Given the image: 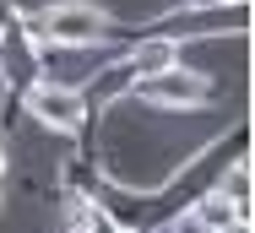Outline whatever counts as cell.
I'll use <instances>...</instances> for the list:
<instances>
[{"label":"cell","mask_w":255,"mask_h":233,"mask_svg":"<svg viewBox=\"0 0 255 233\" xmlns=\"http://www.w3.org/2000/svg\"><path fill=\"white\" fill-rule=\"evenodd\" d=\"M27 109H33L44 125H54V130H76V125H82V93H76V87L44 82V87L27 93Z\"/></svg>","instance_id":"cell-3"},{"label":"cell","mask_w":255,"mask_h":233,"mask_svg":"<svg viewBox=\"0 0 255 233\" xmlns=\"http://www.w3.org/2000/svg\"><path fill=\"white\" fill-rule=\"evenodd\" d=\"M130 65L147 76V71H163V65H174V38H152V44H141L130 54Z\"/></svg>","instance_id":"cell-6"},{"label":"cell","mask_w":255,"mask_h":233,"mask_svg":"<svg viewBox=\"0 0 255 233\" xmlns=\"http://www.w3.org/2000/svg\"><path fill=\"white\" fill-rule=\"evenodd\" d=\"M27 71H33V49L22 44V33L5 27V33H0V76L16 82V76H27Z\"/></svg>","instance_id":"cell-4"},{"label":"cell","mask_w":255,"mask_h":233,"mask_svg":"<svg viewBox=\"0 0 255 233\" xmlns=\"http://www.w3.org/2000/svg\"><path fill=\"white\" fill-rule=\"evenodd\" d=\"M27 33H49L60 44H93V38H103V11L87 0H71V5L44 11V22H27Z\"/></svg>","instance_id":"cell-2"},{"label":"cell","mask_w":255,"mask_h":233,"mask_svg":"<svg viewBox=\"0 0 255 233\" xmlns=\"http://www.w3.org/2000/svg\"><path fill=\"white\" fill-rule=\"evenodd\" d=\"M223 195L239 206V223H250V157H239V168L228 174V185H223Z\"/></svg>","instance_id":"cell-7"},{"label":"cell","mask_w":255,"mask_h":233,"mask_svg":"<svg viewBox=\"0 0 255 233\" xmlns=\"http://www.w3.org/2000/svg\"><path fill=\"white\" fill-rule=\"evenodd\" d=\"M0 168H5V157H0Z\"/></svg>","instance_id":"cell-9"},{"label":"cell","mask_w":255,"mask_h":233,"mask_svg":"<svg viewBox=\"0 0 255 233\" xmlns=\"http://www.w3.org/2000/svg\"><path fill=\"white\" fill-rule=\"evenodd\" d=\"M136 98L141 103H163V109H196L206 98V76L179 71V65H163V71H147L136 82Z\"/></svg>","instance_id":"cell-1"},{"label":"cell","mask_w":255,"mask_h":233,"mask_svg":"<svg viewBox=\"0 0 255 233\" xmlns=\"http://www.w3.org/2000/svg\"><path fill=\"white\" fill-rule=\"evenodd\" d=\"M190 217H196L201 228H228V223H239V206H234L223 190H212V195H206V201L190 212Z\"/></svg>","instance_id":"cell-5"},{"label":"cell","mask_w":255,"mask_h":233,"mask_svg":"<svg viewBox=\"0 0 255 233\" xmlns=\"http://www.w3.org/2000/svg\"><path fill=\"white\" fill-rule=\"evenodd\" d=\"M11 27V0H0V33Z\"/></svg>","instance_id":"cell-8"}]
</instances>
